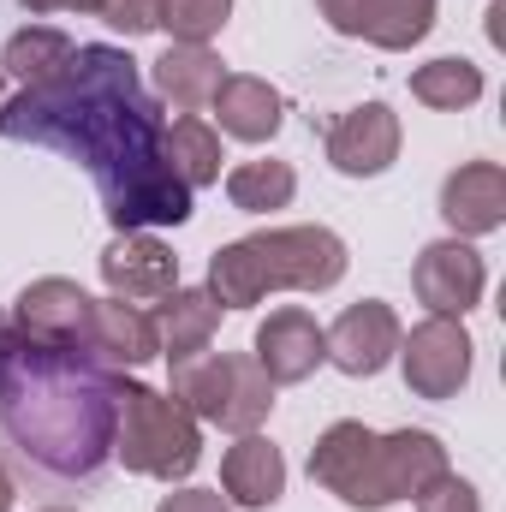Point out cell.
<instances>
[{
  "instance_id": "cell-1",
  "label": "cell",
  "mask_w": 506,
  "mask_h": 512,
  "mask_svg": "<svg viewBox=\"0 0 506 512\" xmlns=\"http://www.w3.org/2000/svg\"><path fill=\"white\" fill-rule=\"evenodd\" d=\"M0 137L84 161L120 233L191 221V191L167 167L161 114L126 48H108V42L72 48L54 84L18 90L12 102H0Z\"/></svg>"
},
{
  "instance_id": "cell-2",
  "label": "cell",
  "mask_w": 506,
  "mask_h": 512,
  "mask_svg": "<svg viewBox=\"0 0 506 512\" xmlns=\"http://www.w3.org/2000/svg\"><path fill=\"white\" fill-rule=\"evenodd\" d=\"M120 376L90 346L24 334L0 310V435L48 483L90 489L114 459Z\"/></svg>"
},
{
  "instance_id": "cell-3",
  "label": "cell",
  "mask_w": 506,
  "mask_h": 512,
  "mask_svg": "<svg viewBox=\"0 0 506 512\" xmlns=\"http://www.w3.org/2000/svg\"><path fill=\"white\" fill-rule=\"evenodd\" d=\"M346 239L328 227H268L209 256V298L221 310H251L268 292H328L346 280Z\"/></svg>"
},
{
  "instance_id": "cell-4",
  "label": "cell",
  "mask_w": 506,
  "mask_h": 512,
  "mask_svg": "<svg viewBox=\"0 0 506 512\" xmlns=\"http://www.w3.org/2000/svg\"><path fill=\"white\" fill-rule=\"evenodd\" d=\"M114 459H126V471H137V477L179 483L203 459V429H197V417L179 399H167V393H155L143 382H120Z\"/></svg>"
},
{
  "instance_id": "cell-5",
  "label": "cell",
  "mask_w": 506,
  "mask_h": 512,
  "mask_svg": "<svg viewBox=\"0 0 506 512\" xmlns=\"http://www.w3.org/2000/svg\"><path fill=\"white\" fill-rule=\"evenodd\" d=\"M173 399L197 423H221L233 435H251L274 411V382L262 376L251 352H197L173 364Z\"/></svg>"
},
{
  "instance_id": "cell-6",
  "label": "cell",
  "mask_w": 506,
  "mask_h": 512,
  "mask_svg": "<svg viewBox=\"0 0 506 512\" xmlns=\"http://www.w3.org/2000/svg\"><path fill=\"white\" fill-rule=\"evenodd\" d=\"M310 477L340 495L346 507L358 512H381L393 507V489H387V465H381V435L364 429V423H334L322 429V441L310 447Z\"/></svg>"
},
{
  "instance_id": "cell-7",
  "label": "cell",
  "mask_w": 506,
  "mask_h": 512,
  "mask_svg": "<svg viewBox=\"0 0 506 512\" xmlns=\"http://www.w3.org/2000/svg\"><path fill=\"white\" fill-rule=\"evenodd\" d=\"M471 334L453 316H429L411 328V340H399V364H405V387L417 399H453L471 382Z\"/></svg>"
},
{
  "instance_id": "cell-8",
  "label": "cell",
  "mask_w": 506,
  "mask_h": 512,
  "mask_svg": "<svg viewBox=\"0 0 506 512\" xmlns=\"http://www.w3.org/2000/svg\"><path fill=\"white\" fill-rule=\"evenodd\" d=\"M411 286L429 304V316H453L459 322L465 310H477L489 274H483V256L471 251L465 239H435V245H423V256H417Z\"/></svg>"
},
{
  "instance_id": "cell-9",
  "label": "cell",
  "mask_w": 506,
  "mask_h": 512,
  "mask_svg": "<svg viewBox=\"0 0 506 512\" xmlns=\"http://www.w3.org/2000/svg\"><path fill=\"white\" fill-rule=\"evenodd\" d=\"M322 340H328V364H334V370H346V376H381L405 334H399L393 304L364 298V304L340 310V322L322 328Z\"/></svg>"
},
{
  "instance_id": "cell-10",
  "label": "cell",
  "mask_w": 506,
  "mask_h": 512,
  "mask_svg": "<svg viewBox=\"0 0 506 512\" xmlns=\"http://www.w3.org/2000/svg\"><path fill=\"white\" fill-rule=\"evenodd\" d=\"M328 161L346 173V179H376L399 161V120L387 102H364V108H346L334 126H328Z\"/></svg>"
},
{
  "instance_id": "cell-11",
  "label": "cell",
  "mask_w": 506,
  "mask_h": 512,
  "mask_svg": "<svg viewBox=\"0 0 506 512\" xmlns=\"http://www.w3.org/2000/svg\"><path fill=\"white\" fill-rule=\"evenodd\" d=\"M102 280L126 304H161L179 286V256L167 251L155 233H120L102 251Z\"/></svg>"
},
{
  "instance_id": "cell-12",
  "label": "cell",
  "mask_w": 506,
  "mask_h": 512,
  "mask_svg": "<svg viewBox=\"0 0 506 512\" xmlns=\"http://www.w3.org/2000/svg\"><path fill=\"white\" fill-rule=\"evenodd\" d=\"M90 304H96V298H90L78 280L48 274V280H30V286L18 292L12 322H18L24 334H36V340H54V346H84V334H90Z\"/></svg>"
},
{
  "instance_id": "cell-13",
  "label": "cell",
  "mask_w": 506,
  "mask_h": 512,
  "mask_svg": "<svg viewBox=\"0 0 506 512\" xmlns=\"http://www.w3.org/2000/svg\"><path fill=\"white\" fill-rule=\"evenodd\" d=\"M251 358L262 364V376H268L274 387H286V382L316 376V364L328 358V340H322V328H316L310 310H274V316L256 328Z\"/></svg>"
},
{
  "instance_id": "cell-14",
  "label": "cell",
  "mask_w": 506,
  "mask_h": 512,
  "mask_svg": "<svg viewBox=\"0 0 506 512\" xmlns=\"http://www.w3.org/2000/svg\"><path fill=\"white\" fill-rule=\"evenodd\" d=\"M441 221L459 239H483L506 221V173L495 161H465L441 185Z\"/></svg>"
},
{
  "instance_id": "cell-15",
  "label": "cell",
  "mask_w": 506,
  "mask_h": 512,
  "mask_svg": "<svg viewBox=\"0 0 506 512\" xmlns=\"http://www.w3.org/2000/svg\"><path fill=\"white\" fill-rule=\"evenodd\" d=\"M84 346L102 358V364H149V358H161V340H155V316L149 310H137L126 298H96L90 304V334H84Z\"/></svg>"
},
{
  "instance_id": "cell-16",
  "label": "cell",
  "mask_w": 506,
  "mask_h": 512,
  "mask_svg": "<svg viewBox=\"0 0 506 512\" xmlns=\"http://www.w3.org/2000/svg\"><path fill=\"white\" fill-rule=\"evenodd\" d=\"M215 328H221V304L209 298V286H173L161 298V310H155V340H161V352L173 364L209 352Z\"/></svg>"
},
{
  "instance_id": "cell-17",
  "label": "cell",
  "mask_w": 506,
  "mask_h": 512,
  "mask_svg": "<svg viewBox=\"0 0 506 512\" xmlns=\"http://www.w3.org/2000/svg\"><path fill=\"white\" fill-rule=\"evenodd\" d=\"M221 54H209V42H173L161 60H155V90H161V102H173L179 114H197V108H209L215 102V90H221Z\"/></svg>"
},
{
  "instance_id": "cell-18",
  "label": "cell",
  "mask_w": 506,
  "mask_h": 512,
  "mask_svg": "<svg viewBox=\"0 0 506 512\" xmlns=\"http://www.w3.org/2000/svg\"><path fill=\"white\" fill-rule=\"evenodd\" d=\"M221 483H227V495H233L239 507H274V501L286 495V459H280L274 441H262L251 429V435H239V441L227 447Z\"/></svg>"
},
{
  "instance_id": "cell-19",
  "label": "cell",
  "mask_w": 506,
  "mask_h": 512,
  "mask_svg": "<svg viewBox=\"0 0 506 512\" xmlns=\"http://www.w3.org/2000/svg\"><path fill=\"white\" fill-rule=\"evenodd\" d=\"M209 108L221 114V131L239 143H268L280 131V114H286V102L268 78H221Z\"/></svg>"
},
{
  "instance_id": "cell-20",
  "label": "cell",
  "mask_w": 506,
  "mask_h": 512,
  "mask_svg": "<svg viewBox=\"0 0 506 512\" xmlns=\"http://www.w3.org/2000/svg\"><path fill=\"white\" fill-rule=\"evenodd\" d=\"M381 465H387L393 501H417L435 477H447V447L429 429H393L381 435Z\"/></svg>"
},
{
  "instance_id": "cell-21",
  "label": "cell",
  "mask_w": 506,
  "mask_h": 512,
  "mask_svg": "<svg viewBox=\"0 0 506 512\" xmlns=\"http://www.w3.org/2000/svg\"><path fill=\"white\" fill-rule=\"evenodd\" d=\"M72 48H78V42H72L66 30L30 24V30H18V36L0 48V72H6V78H18L24 90H42V84H54V78L66 72Z\"/></svg>"
},
{
  "instance_id": "cell-22",
  "label": "cell",
  "mask_w": 506,
  "mask_h": 512,
  "mask_svg": "<svg viewBox=\"0 0 506 512\" xmlns=\"http://www.w3.org/2000/svg\"><path fill=\"white\" fill-rule=\"evenodd\" d=\"M161 149H167V167L179 173V185L185 191H197V185H215L221 179V131H209L203 120H173V126H161Z\"/></svg>"
},
{
  "instance_id": "cell-23",
  "label": "cell",
  "mask_w": 506,
  "mask_h": 512,
  "mask_svg": "<svg viewBox=\"0 0 506 512\" xmlns=\"http://www.w3.org/2000/svg\"><path fill=\"white\" fill-rule=\"evenodd\" d=\"M411 96H417L423 108L459 114V108H471V102L483 96V72H477L471 60L447 54V60H429V66H417V72H411Z\"/></svg>"
},
{
  "instance_id": "cell-24",
  "label": "cell",
  "mask_w": 506,
  "mask_h": 512,
  "mask_svg": "<svg viewBox=\"0 0 506 512\" xmlns=\"http://www.w3.org/2000/svg\"><path fill=\"white\" fill-rule=\"evenodd\" d=\"M292 191H298L292 161H239V167L227 173V197H233V209H245V215L286 209Z\"/></svg>"
},
{
  "instance_id": "cell-25",
  "label": "cell",
  "mask_w": 506,
  "mask_h": 512,
  "mask_svg": "<svg viewBox=\"0 0 506 512\" xmlns=\"http://www.w3.org/2000/svg\"><path fill=\"white\" fill-rule=\"evenodd\" d=\"M435 30V0H364V36L376 48H417Z\"/></svg>"
},
{
  "instance_id": "cell-26",
  "label": "cell",
  "mask_w": 506,
  "mask_h": 512,
  "mask_svg": "<svg viewBox=\"0 0 506 512\" xmlns=\"http://www.w3.org/2000/svg\"><path fill=\"white\" fill-rule=\"evenodd\" d=\"M227 18L233 0H161V30H173V42H209Z\"/></svg>"
},
{
  "instance_id": "cell-27",
  "label": "cell",
  "mask_w": 506,
  "mask_h": 512,
  "mask_svg": "<svg viewBox=\"0 0 506 512\" xmlns=\"http://www.w3.org/2000/svg\"><path fill=\"white\" fill-rule=\"evenodd\" d=\"M417 512H483V501H477V489L465 483V477H435L423 495H417Z\"/></svg>"
},
{
  "instance_id": "cell-28",
  "label": "cell",
  "mask_w": 506,
  "mask_h": 512,
  "mask_svg": "<svg viewBox=\"0 0 506 512\" xmlns=\"http://www.w3.org/2000/svg\"><path fill=\"white\" fill-rule=\"evenodd\" d=\"M102 18L126 36H149L161 30V0H102Z\"/></svg>"
},
{
  "instance_id": "cell-29",
  "label": "cell",
  "mask_w": 506,
  "mask_h": 512,
  "mask_svg": "<svg viewBox=\"0 0 506 512\" xmlns=\"http://www.w3.org/2000/svg\"><path fill=\"white\" fill-rule=\"evenodd\" d=\"M155 512H233L215 489H179V495H161Z\"/></svg>"
},
{
  "instance_id": "cell-30",
  "label": "cell",
  "mask_w": 506,
  "mask_h": 512,
  "mask_svg": "<svg viewBox=\"0 0 506 512\" xmlns=\"http://www.w3.org/2000/svg\"><path fill=\"white\" fill-rule=\"evenodd\" d=\"M316 6L340 36H364V0H316Z\"/></svg>"
},
{
  "instance_id": "cell-31",
  "label": "cell",
  "mask_w": 506,
  "mask_h": 512,
  "mask_svg": "<svg viewBox=\"0 0 506 512\" xmlns=\"http://www.w3.org/2000/svg\"><path fill=\"white\" fill-rule=\"evenodd\" d=\"M12 495H18V489H12V477H6V465H0V512H12Z\"/></svg>"
},
{
  "instance_id": "cell-32",
  "label": "cell",
  "mask_w": 506,
  "mask_h": 512,
  "mask_svg": "<svg viewBox=\"0 0 506 512\" xmlns=\"http://www.w3.org/2000/svg\"><path fill=\"white\" fill-rule=\"evenodd\" d=\"M18 6H24L30 18H36V12H60V0H18Z\"/></svg>"
},
{
  "instance_id": "cell-33",
  "label": "cell",
  "mask_w": 506,
  "mask_h": 512,
  "mask_svg": "<svg viewBox=\"0 0 506 512\" xmlns=\"http://www.w3.org/2000/svg\"><path fill=\"white\" fill-rule=\"evenodd\" d=\"M60 12H102V0H60Z\"/></svg>"
},
{
  "instance_id": "cell-34",
  "label": "cell",
  "mask_w": 506,
  "mask_h": 512,
  "mask_svg": "<svg viewBox=\"0 0 506 512\" xmlns=\"http://www.w3.org/2000/svg\"><path fill=\"white\" fill-rule=\"evenodd\" d=\"M42 512H72V507H42Z\"/></svg>"
},
{
  "instance_id": "cell-35",
  "label": "cell",
  "mask_w": 506,
  "mask_h": 512,
  "mask_svg": "<svg viewBox=\"0 0 506 512\" xmlns=\"http://www.w3.org/2000/svg\"><path fill=\"white\" fill-rule=\"evenodd\" d=\"M0 84H6V72H0Z\"/></svg>"
}]
</instances>
